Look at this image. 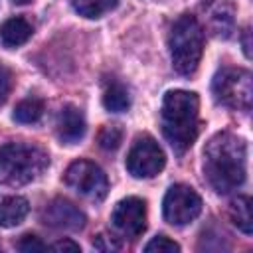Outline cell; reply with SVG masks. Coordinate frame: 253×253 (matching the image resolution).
Wrapping results in <instances>:
<instances>
[{"mask_svg": "<svg viewBox=\"0 0 253 253\" xmlns=\"http://www.w3.org/2000/svg\"><path fill=\"white\" fill-rule=\"evenodd\" d=\"M57 136L63 144H75L85 134V117L75 105H65L57 115Z\"/></svg>", "mask_w": 253, "mask_h": 253, "instance_id": "obj_11", "label": "cell"}, {"mask_svg": "<svg viewBox=\"0 0 253 253\" xmlns=\"http://www.w3.org/2000/svg\"><path fill=\"white\" fill-rule=\"evenodd\" d=\"M247 144L231 132L213 134L204 148V176L217 194H229L245 182Z\"/></svg>", "mask_w": 253, "mask_h": 253, "instance_id": "obj_1", "label": "cell"}, {"mask_svg": "<svg viewBox=\"0 0 253 253\" xmlns=\"http://www.w3.org/2000/svg\"><path fill=\"white\" fill-rule=\"evenodd\" d=\"M111 221L123 237L136 239L146 229V204H144V200L134 198V196L121 200L111 213Z\"/></svg>", "mask_w": 253, "mask_h": 253, "instance_id": "obj_9", "label": "cell"}, {"mask_svg": "<svg viewBox=\"0 0 253 253\" xmlns=\"http://www.w3.org/2000/svg\"><path fill=\"white\" fill-rule=\"evenodd\" d=\"M49 249H53V251H71V253L81 251V247H79L75 241H71V239H59V241L51 243Z\"/></svg>", "mask_w": 253, "mask_h": 253, "instance_id": "obj_23", "label": "cell"}, {"mask_svg": "<svg viewBox=\"0 0 253 253\" xmlns=\"http://www.w3.org/2000/svg\"><path fill=\"white\" fill-rule=\"evenodd\" d=\"M202 211V198L186 184H174L168 188L162 202V215L172 225H186L194 221Z\"/></svg>", "mask_w": 253, "mask_h": 253, "instance_id": "obj_7", "label": "cell"}, {"mask_svg": "<svg viewBox=\"0 0 253 253\" xmlns=\"http://www.w3.org/2000/svg\"><path fill=\"white\" fill-rule=\"evenodd\" d=\"M18 249L24 251V253H40V251H45L47 247H45V243H43L40 237L28 233V235H24V237L18 241Z\"/></svg>", "mask_w": 253, "mask_h": 253, "instance_id": "obj_20", "label": "cell"}, {"mask_svg": "<svg viewBox=\"0 0 253 253\" xmlns=\"http://www.w3.org/2000/svg\"><path fill=\"white\" fill-rule=\"evenodd\" d=\"M97 140H99V146L103 150H117L123 142V130L117 125H107L99 130Z\"/></svg>", "mask_w": 253, "mask_h": 253, "instance_id": "obj_18", "label": "cell"}, {"mask_svg": "<svg viewBox=\"0 0 253 253\" xmlns=\"http://www.w3.org/2000/svg\"><path fill=\"white\" fill-rule=\"evenodd\" d=\"M198 111H200V99L192 91L174 89L168 91L162 99V111H160L162 134L178 154L186 152L198 136L200 130Z\"/></svg>", "mask_w": 253, "mask_h": 253, "instance_id": "obj_2", "label": "cell"}, {"mask_svg": "<svg viewBox=\"0 0 253 253\" xmlns=\"http://www.w3.org/2000/svg\"><path fill=\"white\" fill-rule=\"evenodd\" d=\"M93 247L99 249V251H117L121 249V243L113 237V235H97L95 241H93Z\"/></svg>", "mask_w": 253, "mask_h": 253, "instance_id": "obj_22", "label": "cell"}, {"mask_svg": "<svg viewBox=\"0 0 253 253\" xmlns=\"http://www.w3.org/2000/svg\"><path fill=\"white\" fill-rule=\"evenodd\" d=\"M119 0H73V8L83 18H101L117 6Z\"/></svg>", "mask_w": 253, "mask_h": 253, "instance_id": "obj_17", "label": "cell"}, {"mask_svg": "<svg viewBox=\"0 0 253 253\" xmlns=\"http://www.w3.org/2000/svg\"><path fill=\"white\" fill-rule=\"evenodd\" d=\"M168 47L172 67L180 75H192L204 53V30L200 22L190 14L180 16L168 34Z\"/></svg>", "mask_w": 253, "mask_h": 253, "instance_id": "obj_4", "label": "cell"}, {"mask_svg": "<svg viewBox=\"0 0 253 253\" xmlns=\"http://www.w3.org/2000/svg\"><path fill=\"white\" fill-rule=\"evenodd\" d=\"M43 221L55 229L77 231V229H83V225H85V213L69 200L55 198L45 206Z\"/></svg>", "mask_w": 253, "mask_h": 253, "instance_id": "obj_10", "label": "cell"}, {"mask_svg": "<svg viewBox=\"0 0 253 253\" xmlns=\"http://www.w3.org/2000/svg\"><path fill=\"white\" fill-rule=\"evenodd\" d=\"M164 164L166 156L158 142L148 134L136 136L134 144L126 154V170L134 178H152L164 168Z\"/></svg>", "mask_w": 253, "mask_h": 253, "instance_id": "obj_8", "label": "cell"}, {"mask_svg": "<svg viewBox=\"0 0 253 253\" xmlns=\"http://www.w3.org/2000/svg\"><path fill=\"white\" fill-rule=\"evenodd\" d=\"M229 217L233 221V225L243 231V233H251L253 231V215H251V198L249 196H237L231 206H229Z\"/></svg>", "mask_w": 253, "mask_h": 253, "instance_id": "obj_15", "label": "cell"}, {"mask_svg": "<svg viewBox=\"0 0 253 253\" xmlns=\"http://www.w3.org/2000/svg\"><path fill=\"white\" fill-rule=\"evenodd\" d=\"M32 24L26 20V18H10L6 20L2 26H0V42L6 45V47H18L22 43H26L30 38H32Z\"/></svg>", "mask_w": 253, "mask_h": 253, "instance_id": "obj_12", "label": "cell"}, {"mask_svg": "<svg viewBox=\"0 0 253 253\" xmlns=\"http://www.w3.org/2000/svg\"><path fill=\"white\" fill-rule=\"evenodd\" d=\"M30 211V204L22 196H4L0 198V225L14 227L20 225Z\"/></svg>", "mask_w": 253, "mask_h": 253, "instance_id": "obj_13", "label": "cell"}, {"mask_svg": "<svg viewBox=\"0 0 253 253\" xmlns=\"http://www.w3.org/2000/svg\"><path fill=\"white\" fill-rule=\"evenodd\" d=\"M43 101L38 99V97H28L24 101H20L16 107H14V113H12V119L16 123H22V125H32V123H38L43 115Z\"/></svg>", "mask_w": 253, "mask_h": 253, "instance_id": "obj_16", "label": "cell"}, {"mask_svg": "<svg viewBox=\"0 0 253 253\" xmlns=\"http://www.w3.org/2000/svg\"><path fill=\"white\" fill-rule=\"evenodd\" d=\"M211 93L217 103L247 111L253 99L251 73L243 67H221L211 81Z\"/></svg>", "mask_w": 253, "mask_h": 253, "instance_id": "obj_5", "label": "cell"}, {"mask_svg": "<svg viewBox=\"0 0 253 253\" xmlns=\"http://www.w3.org/2000/svg\"><path fill=\"white\" fill-rule=\"evenodd\" d=\"M243 47H245V55L249 57V55H251V49H249V40H247V30H245V36H243Z\"/></svg>", "mask_w": 253, "mask_h": 253, "instance_id": "obj_24", "label": "cell"}, {"mask_svg": "<svg viewBox=\"0 0 253 253\" xmlns=\"http://www.w3.org/2000/svg\"><path fill=\"white\" fill-rule=\"evenodd\" d=\"M63 182L87 200L101 202L109 192L107 174L91 160H75L67 166L63 174Z\"/></svg>", "mask_w": 253, "mask_h": 253, "instance_id": "obj_6", "label": "cell"}, {"mask_svg": "<svg viewBox=\"0 0 253 253\" xmlns=\"http://www.w3.org/2000/svg\"><path fill=\"white\" fill-rule=\"evenodd\" d=\"M144 251L146 253H178L180 245L166 235H156L144 245Z\"/></svg>", "mask_w": 253, "mask_h": 253, "instance_id": "obj_19", "label": "cell"}, {"mask_svg": "<svg viewBox=\"0 0 253 253\" xmlns=\"http://www.w3.org/2000/svg\"><path fill=\"white\" fill-rule=\"evenodd\" d=\"M49 156L43 148L26 142H8L0 146V182L22 186L36 180L47 166Z\"/></svg>", "mask_w": 253, "mask_h": 253, "instance_id": "obj_3", "label": "cell"}, {"mask_svg": "<svg viewBox=\"0 0 253 253\" xmlns=\"http://www.w3.org/2000/svg\"><path fill=\"white\" fill-rule=\"evenodd\" d=\"M103 107L109 113H125L130 107V95L128 89L121 81H109L103 91Z\"/></svg>", "mask_w": 253, "mask_h": 253, "instance_id": "obj_14", "label": "cell"}, {"mask_svg": "<svg viewBox=\"0 0 253 253\" xmlns=\"http://www.w3.org/2000/svg\"><path fill=\"white\" fill-rule=\"evenodd\" d=\"M16 4H28V2H32V0H14Z\"/></svg>", "mask_w": 253, "mask_h": 253, "instance_id": "obj_25", "label": "cell"}, {"mask_svg": "<svg viewBox=\"0 0 253 253\" xmlns=\"http://www.w3.org/2000/svg\"><path fill=\"white\" fill-rule=\"evenodd\" d=\"M12 83H14L12 71L4 63H0V105L6 103V99H8L10 91H12Z\"/></svg>", "mask_w": 253, "mask_h": 253, "instance_id": "obj_21", "label": "cell"}]
</instances>
